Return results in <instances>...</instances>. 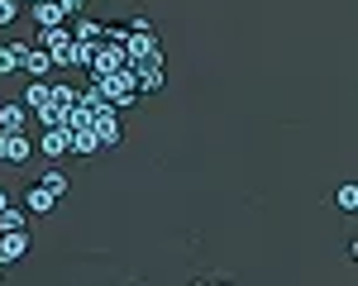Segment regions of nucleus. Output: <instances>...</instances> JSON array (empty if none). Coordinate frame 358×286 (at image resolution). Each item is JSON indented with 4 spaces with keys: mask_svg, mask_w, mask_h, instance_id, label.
Here are the masks:
<instances>
[{
    "mask_svg": "<svg viewBox=\"0 0 358 286\" xmlns=\"http://www.w3.org/2000/svg\"><path fill=\"white\" fill-rule=\"evenodd\" d=\"M96 148H101V143H96V129H91V124H86V129H72V153L96 158Z\"/></svg>",
    "mask_w": 358,
    "mask_h": 286,
    "instance_id": "1a4fd4ad",
    "label": "nucleus"
},
{
    "mask_svg": "<svg viewBox=\"0 0 358 286\" xmlns=\"http://www.w3.org/2000/svg\"><path fill=\"white\" fill-rule=\"evenodd\" d=\"M29 253V229H0V262H20Z\"/></svg>",
    "mask_w": 358,
    "mask_h": 286,
    "instance_id": "20e7f679",
    "label": "nucleus"
},
{
    "mask_svg": "<svg viewBox=\"0 0 358 286\" xmlns=\"http://www.w3.org/2000/svg\"><path fill=\"white\" fill-rule=\"evenodd\" d=\"M57 5H62V10H67V15H77V10H82L86 0H57Z\"/></svg>",
    "mask_w": 358,
    "mask_h": 286,
    "instance_id": "a211bd4d",
    "label": "nucleus"
},
{
    "mask_svg": "<svg viewBox=\"0 0 358 286\" xmlns=\"http://www.w3.org/2000/svg\"><path fill=\"white\" fill-rule=\"evenodd\" d=\"M24 105H29V110L48 105V82H43V77H34V86H24Z\"/></svg>",
    "mask_w": 358,
    "mask_h": 286,
    "instance_id": "9b49d317",
    "label": "nucleus"
},
{
    "mask_svg": "<svg viewBox=\"0 0 358 286\" xmlns=\"http://www.w3.org/2000/svg\"><path fill=\"white\" fill-rule=\"evenodd\" d=\"M20 53H24V43H5V48H0V77L20 72Z\"/></svg>",
    "mask_w": 358,
    "mask_h": 286,
    "instance_id": "9d476101",
    "label": "nucleus"
},
{
    "mask_svg": "<svg viewBox=\"0 0 358 286\" xmlns=\"http://www.w3.org/2000/svg\"><path fill=\"white\" fill-rule=\"evenodd\" d=\"M20 5H34V0H20Z\"/></svg>",
    "mask_w": 358,
    "mask_h": 286,
    "instance_id": "aec40b11",
    "label": "nucleus"
},
{
    "mask_svg": "<svg viewBox=\"0 0 358 286\" xmlns=\"http://www.w3.org/2000/svg\"><path fill=\"white\" fill-rule=\"evenodd\" d=\"M24 205L34 210V215H48V210L57 205V196L48 191V186H43V181H38V186H29V191H24Z\"/></svg>",
    "mask_w": 358,
    "mask_h": 286,
    "instance_id": "0eeeda50",
    "label": "nucleus"
},
{
    "mask_svg": "<svg viewBox=\"0 0 358 286\" xmlns=\"http://www.w3.org/2000/svg\"><path fill=\"white\" fill-rule=\"evenodd\" d=\"M29 124V105L15 100V105H0V129H24Z\"/></svg>",
    "mask_w": 358,
    "mask_h": 286,
    "instance_id": "6e6552de",
    "label": "nucleus"
},
{
    "mask_svg": "<svg viewBox=\"0 0 358 286\" xmlns=\"http://www.w3.org/2000/svg\"><path fill=\"white\" fill-rule=\"evenodd\" d=\"M43 186H48V191H53V196L62 200V196H67V186H72V181H67V172H62V167H48V172H43Z\"/></svg>",
    "mask_w": 358,
    "mask_h": 286,
    "instance_id": "f8f14e48",
    "label": "nucleus"
},
{
    "mask_svg": "<svg viewBox=\"0 0 358 286\" xmlns=\"http://www.w3.org/2000/svg\"><path fill=\"white\" fill-rule=\"evenodd\" d=\"M48 100H53L57 110H72V105H77V91H72V86H48Z\"/></svg>",
    "mask_w": 358,
    "mask_h": 286,
    "instance_id": "ddd939ff",
    "label": "nucleus"
},
{
    "mask_svg": "<svg viewBox=\"0 0 358 286\" xmlns=\"http://www.w3.org/2000/svg\"><path fill=\"white\" fill-rule=\"evenodd\" d=\"M29 15L38 20V29H43V24H67V10H62L57 0H34V5H29Z\"/></svg>",
    "mask_w": 358,
    "mask_h": 286,
    "instance_id": "423d86ee",
    "label": "nucleus"
},
{
    "mask_svg": "<svg viewBox=\"0 0 358 286\" xmlns=\"http://www.w3.org/2000/svg\"><path fill=\"white\" fill-rule=\"evenodd\" d=\"M20 20V0H0V24H15Z\"/></svg>",
    "mask_w": 358,
    "mask_h": 286,
    "instance_id": "f3484780",
    "label": "nucleus"
},
{
    "mask_svg": "<svg viewBox=\"0 0 358 286\" xmlns=\"http://www.w3.org/2000/svg\"><path fill=\"white\" fill-rule=\"evenodd\" d=\"M124 67V48L120 43H96V57H91V77H110V72H120Z\"/></svg>",
    "mask_w": 358,
    "mask_h": 286,
    "instance_id": "7ed1b4c3",
    "label": "nucleus"
},
{
    "mask_svg": "<svg viewBox=\"0 0 358 286\" xmlns=\"http://www.w3.org/2000/svg\"><path fill=\"white\" fill-rule=\"evenodd\" d=\"M5 205H10V196H5V191H0V210H5Z\"/></svg>",
    "mask_w": 358,
    "mask_h": 286,
    "instance_id": "6ab92c4d",
    "label": "nucleus"
},
{
    "mask_svg": "<svg viewBox=\"0 0 358 286\" xmlns=\"http://www.w3.org/2000/svg\"><path fill=\"white\" fill-rule=\"evenodd\" d=\"M0 229H24V210L5 205V210H0Z\"/></svg>",
    "mask_w": 358,
    "mask_h": 286,
    "instance_id": "dca6fc26",
    "label": "nucleus"
},
{
    "mask_svg": "<svg viewBox=\"0 0 358 286\" xmlns=\"http://www.w3.org/2000/svg\"><path fill=\"white\" fill-rule=\"evenodd\" d=\"M38 153L43 158H62V153H72V129L67 124H53V129H43V139H38Z\"/></svg>",
    "mask_w": 358,
    "mask_h": 286,
    "instance_id": "f03ea898",
    "label": "nucleus"
},
{
    "mask_svg": "<svg viewBox=\"0 0 358 286\" xmlns=\"http://www.w3.org/2000/svg\"><path fill=\"white\" fill-rule=\"evenodd\" d=\"M20 67H24L29 77H48V72H53V57H48V48H34V43H24Z\"/></svg>",
    "mask_w": 358,
    "mask_h": 286,
    "instance_id": "39448f33",
    "label": "nucleus"
},
{
    "mask_svg": "<svg viewBox=\"0 0 358 286\" xmlns=\"http://www.w3.org/2000/svg\"><path fill=\"white\" fill-rule=\"evenodd\" d=\"M34 143L24 129H0V163H29Z\"/></svg>",
    "mask_w": 358,
    "mask_h": 286,
    "instance_id": "f257e3e1",
    "label": "nucleus"
},
{
    "mask_svg": "<svg viewBox=\"0 0 358 286\" xmlns=\"http://www.w3.org/2000/svg\"><path fill=\"white\" fill-rule=\"evenodd\" d=\"M72 38H91V43H101V24H96V20H77Z\"/></svg>",
    "mask_w": 358,
    "mask_h": 286,
    "instance_id": "4468645a",
    "label": "nucleus"
},
{
    "mask_svg": "<svg viewBox=\"0 0 358 286\" xmlns=\"http://www.w3.org/2000/svg\"><path fill=\"white\" fill-rule=\"evenodd\" d=\"M334 205H339V210H358V186H354V181H349V186H339Z\"/></svg>",
    "mask_w": 358,
    "mask_h": 286,
    "instance_id": "2eb2a0df",
    "label": "nucleus"
}]
</instances>
